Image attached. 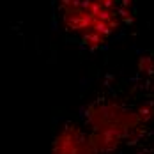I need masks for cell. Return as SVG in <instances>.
<instances>
[{"mask_svg": "<svg viewBox=\"0 0 154 154\" xmlns=\"http://www.w3.org/2000/svg\"><path fill=\"white\" fill-rule=\"evenodd\" d=\"M51 154H99L92 145L87 133H83L78 126L67 124L57 133L53 140Z\"/></svg>", "mask_w": 154, "mask_h": 154, "instance_id": "cell-1", "label": "cell"}]
</instances>
